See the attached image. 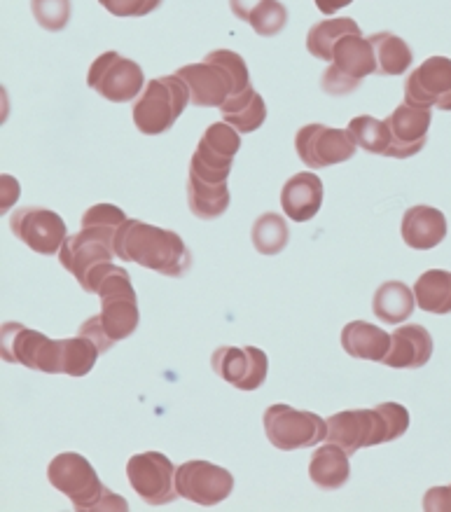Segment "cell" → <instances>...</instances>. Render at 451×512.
Masks as SVG:
<instances>
[{
    "mask_svg": "<svg viewBox=\"0 0 451 512\" xmlns=\"http://www.w3.org/2000/svg\"><path fill=\"white\" fill-rule=\"evenodd\" d=\"M82 290L99 295L101 300V314L87 318L80 325V335L92 339L101 354L134 335L141 323V314H138V297L127 269L113 262H103L89 274Z\"/></svg>",
    "mask_w": 451,
    "mask_h": 512,
    "instance_id": "6da1fadb",
    "label": "cell"
},
{
    "mask_svg": "<svg viewBox=\"0 0 451 512\" xmlns=\"http://www.w3.org/2000/svg\"><path fill=\"white\" fill-rule=\"evenodd\" d=\"M115 255L122 262H134L152 272L180 279L192 269V253L180 234L143 220H127L115 234Z\"/></svg>",
    "mask_w": 451,
    "mask_h": 512,
    "instance_id": "7a4b0ae2",
    "label": "cell"
},
{
    "mask_svg": "<svg viewBox=\"0 0 451 512\" xmlns=\"http://www.w3.org/2000/svg\"><path fill=\"white\" fill-rule=\"evenodd\" d=\"M328 421V442H335L346 454H356L365 447L386 445L402 438L409 428L407 407L381 403L372 410H346L332 414Z\"/></svg>",
    "mask_w": 451,
    "mask_h": 512,
    "instance_id": "3957f363",
    "label": "cell"
},
{
    "mask_svg": "<svg viewBox=\"0 0 451 512\" xmlns=\"http://www.w3.org/2000/svg\"><path fill=\"white\" fill-rule=\"evenodd\" d=\"M47 480L61 494L71 498L78 512H127V498L117 496L99 480L92 463L78 452L54 456L47 466Z\"/></svg>",
    "mask_w": 451,
    "mask_h": 512,
    "instance_id": "277c9868",
    "label": "cell"
},
{
    "mask_svg": "<svg viewBox=\"0 0 451 512\" xmlns=\"http://www.w3.org/2000/svg\"><path fill=\"white\" fill-rule=\"evenodd\" d=\"M190 89L178 75L150 80L131 110L136 129L145 136H159L173 129L178 117L190 106Z\"/></svg>",
    "mask_w": 451,
    "mask_h": 512,
    "instance_id": "5b68a950",
    "label": "cell"
},
{
    "mask_svg": "<svg viewBox=\"0 0 451 512\" xmlns=\"http://www.w3.org/2000/svg\"><path fill=\"white\" fill-rule=\"evenodd\" d=\"M0 342L5 363H19L45 375H64L66 339H50L43 332L8 321L0 328Z\"/></svg>",
    "mask_w": 451,
    "mask_h": 512,
    "instance_id": "8992f818",
    "label": "cell"
},
{
    "mask_svg": "<svg viewBox=\"0 0 451 512\" xmlns=\"http://www.w3.org/2000/svg\"><path fill=\"white\" fill-rule=\"evenodd\" d=\"M267 440L281 452L316 447L328 438V421L314 412H300L290 405H272L262 414Z\"/></svg>",
    "mask_w": 451,
    "mask_h": 512,
    "instance_id": "52a82bcc",
    "label": "cell"
},
{
    "mask_svg": "<svg viewBox=\"0 0 451 512\" xmlns=\"http://www.w3.org/2000/svg\"><path fill=\"white\" fill-rule=\"evenodd\" d=\"M239 148L241 134L232 124H211L190 159V176L201 178L206 183H227Z\"/></svg>",
    "mask_w": 451,
    "mask_h": 512,
    "instance_id": "ba28073f",
    "label": "cell"
},
{
    "mask_svg": "<svg viewBox=\"0 0 451 512\" xmlns=\"http://www.w3.org/2000/svg\"><path fill=\"white\" fill-rule=\"evenodd\" d=\"M87 85L106 101L129 103L143 94L145 75L134 59L117 52H103L89 68Z\"/></svg>",
    "mask_w": 451,
    "mask_h": 512,
    "instance_id": "9c48e42d",
    "label": "cell"
},
{
    "mask_svg": "<svg viewBox=\"0 0 451 512\" xmlns=\"http://www.w3.org/2000/svg\"><path fill=\"white\" fill-rule=\"evenodd\" d=\"M127 477L131 489L152 508L169 505L180 496L176 484V466L162 452H141L131 456L127 463Z\"/></svg>",
    "mask_w": 451,
    "mask_h": 512,
    "instance_id": "30bf717a",
    "label": "cell"
},
{
    "mask_svg": "<svg viewBox=\"0 0 451 512\" xmlns=\"http://www.w3.org/2000/svg\"><path fill=\"white\" fill-rule=\"evenodd\" d=\"M115 230L103 227H82L78 234L68 237L59 251V262L68 274L75 276L80 288L85 286L89 274L103 262H113L115 258Z\"/></svg>",
    "mask_w": 451,
    "mask_h": 512,
    "instance_id": "8fae6325",
    "label": "cell"
},
{
    "mask_svg": "<svg viewBox=\"0 0 451 512\" xmlns=\"http://www.w3.org/2000/svg\"><path fill=\"white\" fill-rule=\"evenodd\" d=\"M297 157L311 171L328 169V166L349 162L356 155L358 145L351 141L346 129H332L325 124H307L295 136Z\"/></svg>",
    "mask_w": 451,
    "mask_h": 512,
    "instance_id": "7c38bea8",
    "label": "cell"
},
{
    "mask_svg": "<svg viewBox=\"0 0 451 512\" xmlns=\"http://www.w3.org/2000/svg\"><path fill=\"white\" fill-rule=\"evenodd\" d=\"M10 230L24 246L40 255H57L68 239L64 218L43 206L17 209L10 216Z\"/></svg>",
    "mask_w": 451,
    "mask_h": 512,
    "instance_id": "4fadbf2b",
    "label": "cell"
},
{
    "mask_svg": "<svg viewBox=\"0 0 451 512\" xmlns=\"http://www.w3.org/2000/svg\"><path fill=\"white\" fill-rule=\"evenodd\" d=\"M176 489L180 498L213 508L230 498L234 477L230 470L215 466L211 461H187L176 468Z\"/></svg>",
    "mask_w": 451,
    "mask_h": 512,
    "instance_id": "5bb4252c",
    "label": "cell"
},
{
    "mask_svg": "<svg viewBox=\"0 0 451 512\" xmlns=\"http://www.w3.org/2000/svg\"><path fill=\"white\" fill-rule=\"evenodd\" d=\"M211 368L234 389L258 391L267 379L269 358L258 347H220L211 358Z\"/></svg>",
    "mask_w": 451,
    "mask_h": 512,
    "instance_id": "9a60e30c",
    "label": "cell"
},
{
    "mask_svg": "<svg viewBox=\"0 0 451 512\" xmlns=\"http://www.w3.org/2000/svg\"><path fill=\"white\" fill-rule=\"evenodd\" d=\"M409 106L451 110V59L428 57L405 80Z\"/></svg>",
    "mask_w": 451,
    "mask_h": 512,
    "instance_id": "2e32d148",
    "label": "cell"
},
{
    "mask_svg": "<svg viewBox=\"0 0 451 512\" xmlns=\"http://www.w3.org/2000/svg\"><path fill=\"white\" fill-rule=\"evenodd\" d=\"M433 122V108H419L400 103L391 115L386 117L388 129H391L393 143L386 157L391 159H409L426 148L428 129Z\"/></svg>",
    "mask_w": 451,
    "mask_h": 512,
    "instance_id": "e0dca14e",
    "label": "cell"
},
{
    "mask_svg": "<svg viewBox=\"0 0 451 512\" xmlns=\"http://www.w3.org/2000/svg\"><path fill=\"white\" fill-rule=\"evenodd\" d=\"M178 78L190 89L192 106L197 108H220L222 103L232 96V80L225 73V68L211 61H201V64H190L178 68Z\"/></svg>",
    "mask_w": 451,
    "mask_h": 512,
    "instance_id": "ac0fdd59",
    "label": "cell"
},
{
    "mask_svg": "<svg viewBox=\"0 0 451 512\" xmlns=\"http://www.w3.org/2000/svg\"><path fill=\"white\" fill-rule=\"evenodd\" d=\"M433 356V337L419 323L398 325L391 335V351L384 358V365L393 370H419Z\"/></svg>",
    "mask_w": 451,
    "mask_h": 512,
    "instance_id": "d6986e66",
    "label": "cell"
},
{
    "mask_svg": "<svg viewBox=\"0 0 451 512\" xmlns=\"http://www.w3.org/2000/svg\"><path fill=\"white\" fill-rule=\"evenodd\" d=\"M323 181L311 171L288 178L281 190V206L293 223H307L323 206Z\"/></svg>",
    "mask_w": 451,
    "mask_h": 512,
    "instance_id": "ffe728a7",
    "label": "cell"
},
{
    "mask_svg": "<svg viewBox=\"0 0 451 512\" xmlns=\"http://www.w3.org/2000/svg\"><path fill=\"white\" fill-rule=\"evenodd\" d=\"M447 237V218L435 206H412L402 216V239L414 251H430Z\"/></svg>",
    "mask_w": 451,
    "mask_h": 512,
    "instance_id": "44dd1931",
    "label": "cell"
},
{
    "mask_svg": "<svg viewBox=\"0 0 451 512\" xmlns=\"http://www.w3.org/2000/svg\"><path fill=\"white\" fill-rule=\"evenodd\" d=\"M332 68L339 75H344L353 87L363 85L367 75L377 73V57H374V47L370 38H363L360 33L346 36L337 43L335 54H332Z\"/></svg>",
    "mask_w": 451,
    "mask_h": 512,
    "instance_id": "7402d4cb",
    "label": "cell"
},
{
    "mask_svg": "<svg viewBox=\"0 0 451 512\" xmlns=\"http://www.w3.org/2000/svg\"><path fill=\"white\" fill-rule=\"evenodd\" d=\"M342 349L351 358L358 361L384 363L388 351H391V335L381 330L379 325L367 321H349L342 328Z\"/></svg>",
    "mask_w": 451,
    "mask_h": 512,
    "instance_id": "603a6c76",
    "label": "cell"
},
{
    "mask_svg": "<svg viewBox=\"0 0 451 512\" xmlns=\"http://www.w3.org/2000/svg\"><path fill=\"white\" fill-rule=\"evenodd\" d=\"M309 477L318 489H342L351 477L349 454L339 445H335V442H328V445H323L311 454Z\"/></svg>",
    "mask_w": 451,
    "mask_h": 512,
    "instance_id": "cb8c5ba5",
    "label": "cell"
},
{
    "mask_svg": "<svg viewBox=\"0 0 451 512\" xmlns=\"http://www.w3.org/2000/svg\"><path fill=\"white\" fill-rule=\"evenodd\" d=\"M220 115L239 134H253L267 120V103L253 87H248L246 92L230 96V99L222 103Z\"/></svg>",
    "mask_w": 451,
    "mask_h": 512,
    "instance_id": "d4e9b609",
    "label": "cell"
},
{
    "mask_svg": "<svg viewBox=\"0 0 451 512\" xmlns=\"http://www.w3.org/2000/svg\"><path fill=\"white\" fill-rule=\"evenodd\" d=\"M414 307H416L414 290L402 281L381 283L372 300L374 316H377L379 321L391 323V325H400L402 321H407V318L414 314Z\"/></svg>",
    "mask_w": 451,
    "mask_h": 512,
    "instance_id": "484cf974",
    "label": "cell"
},
{
    "mask_svg": "<svg viewBox=\"0 0 451 512\" xmlns=\"http://www.w3.org/2000/svg\"><path fill=\"white\" fill-rule=\"evenodd\" d=\"M230 188L227 183H206L201 178H187V206L199 220H215L230 209Z\"/></svg>",
    "mask_w": 451,
    "mask_h": 512,
    "instance_id": "4316f807",
    "label": "cell"
},
{
    "mask_svg": "<svg viewBox=\"0 0 451 512\" xmlns=\"http://www.w3.org/2000/svg\"><path fill=\"white\" fill-rule=\"evenodd\" d=\"M416 307L428 314H451V272L444 269H428L414 283Z\"/></svg>",
    "mask_w": 451,
    "mask_h": 512,
    "instance_id": "83f0119b",
    "label": "cell"
},
{
    "mask_svg": "<svg viewBox=\"0 0 451 512\" xmlns=\"http://www.w3.org/2000/svg\"><path fill=\"white\" fill-rule=\"evenodd\" d=\"M370 43L374 47V57H377V75L393 78V75H402L409 66H412V50H409L405 40L395 36V33H372Z\"/></svg>",
    "mask_w": 451,
    "mask_h": 512,
    "instance_id": "f1b7e54d",
    "label": "cell"
},
{
    "mask_svg": "<svg viewBox=\"0 0 451 512\" xmlns=\"http://www.w3.org/2000/svg\"><path fill=\"white\" fill-rule=\"evenodd\" d=\"M353 33H360V26L353 22L351 17L325 19V22H318L309 29L307 50L311 57L321 61H332V54H335V47L339 40L346 36H353Z\"/></svg>",
    "mask_w": 451,
    "mask_h": 512,
    "instance_id": "f546056e",
    "label": "cell"
},
{
    "mask_svg": "<svg viewBox=\"0 0 451 512\" xmlns=\"http://www.w3.org/2000/svg\"><path fill=\"white\" fill-rule=\"evenodd\" d=\"M346 131H349L351 141L356 143L360 150L370 152V155L386 157L388 150H391L393 136L386 120H377V117L372 115H358L349 122Z\"/></svg>",
    "mask_w": 451,
    "mask_h": 512,
    "instance_id": "4dcf8cb0",
    "label": "cell"
},
{
    "mask_svg": "<svg viewBox=\"0 0 451 512\" xmlns=\"http://www.w3.org/2000/svg\"><path fill=\"white\" fill-rule=\"evenodd\" d=\"M251 239L255 251L262 255H279L290 241V227L279 213H262L253 223Z\"/></svg>",
    "mask_w": 451,
    "mask_h": 512,
    "instance_id": "1f68e13d",
    "label": "cell"
},
{
    "mask_svg": "<svg viewBox=\"0 0 451 512\" xmlns=\"http://www.w3.org/2000/svg\"><path fill=\"white\" fill-rule=\"evenodd\" d=\"M248 24L253 26V31L258 33L260 38H274L286 29L288 24V10L286 5L279 3V0H262L258 8L253 10Z\"/></svg>",
    "mask_w": 451,
    "mask_h": 512,
    "instance_id": "d6a6232c",
    "label": "cell"
},
{
    "mask_svg": "<svg viewBox=\"0 0 451 512\" xmlns=\"http://www.w3.org/2000/svg\"><path fill=\"white\" fill-rule=\"evenodd\" d=\"M204 61H211V64H218L220 68H225V73L230 75L232 80V96H237L241 92H246L251 85V73H248V66L241 54L232 52V50H213L208 52Z\"/></svg>",
    "mask_w": 451,
    "mask_h": 512,
    "instance_id": "836d02e7",
    "label": "cell"
},
{
    "mask_svg": "<svg viewBox=\"0 0 451 512\" xmlns=\"http://www.w3.org/2000/svg\"><path fill=\"white\" fill-rule=\"evenodd\" d=\"M31 12L45 31L59 33L71 22V0H31Z\"/></svg>",
    "mask_w": 451,
    "mask_h": 512,
    "instance_id": "e575fe53",
    "label": "cell"
},
{
    "mask_svg": "<svg viewBox=\"0 0 451 512\" xmlns=\"http://www.w3.org/2000/svg\"><path fill=\"white\" fill-rule=\"evenodd\" d=\"M127 213L115 204H94L82 216V227H103V230H120L127 223Z\"/></svg>",
    "mask_w": 451,
    "mask_h": 512,
    "instance_id": "d590c367",
    "label": "cell"
},
{
    "mask_svg": "<svg viewBox=\"0 0 451 512\" xmlns=\"http://www.w3.org/2000/svg\"><path fill=\"white\" fill-rule=\"evenodd\" d=\"M164 0H99L103 10L115 17H145L159 10Z\"/></svg>",
    "mask_w": 451,
    "mask_h": 512,
    "instance_id": "8d00e7d4",
    "label": "cell"
},
{
    "mask_svg": "<svg viewBox=\"0 0 451 512\" xmlns=\"http://www.w3.org/2000/svg\"><path fill=\"white\" fill-rule=\"evenodd\" d=\"M426 512H451V484L449 487H433L423 496Z\"/></svg>",
    "mask_w": 451,
    "mask_h": 512,
    "instance_id": "74e56055",
    "label": "cell"
},
{
    "mask_svg": "<svg viewBox=\"0 0 451 512\" xmlns=\"http://www.w3.org/2000/svg\"><path fill=\"white\" fill-rule=\"evenodd\" d=\"M0 185H3V199H0V209H3V213H5L8 209H12V204L17 202L19 183L12 176L3 174V178H0Z\"/></svg>",
    "mask_w": 451,
    "mask_h": 512,
    "instance_id": "f35d334b",
    "label": "cell"
},
{
    "mask_svg": "<svg viewBox=\"0 0 451 512\" xmlns=\"http://www.w3.org/2000/svg\"><path fill=\"white\" fill-rule=\"evenodd\" d=\"M262 0H230V8H232V15L241 19V22H248L253 15V10L258 8Z\"/></svg>",
    "mask_w": 451,
    "mask_h": 512,
    "instance_id": "ab89813d",
    "label": "cell"
},
{
    "mask_svg": "<svg viewBox=\"0 0 451 512\" xmlns=\"http://www.w3.org/2000/svg\"><path fill=\"white\" fill-rule=\"evenodd\" d=\"M316 8L323 12V15H335L342 8H349L353 0H314Z\"/></svg>",
    "mask_w": 451,
    "mask_h": 512,
    "instance_id": "60d3db41",
    "label": "cell"
}]
</instances>
